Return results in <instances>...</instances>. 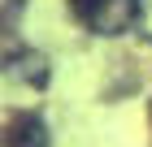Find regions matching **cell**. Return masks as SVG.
I'll return each mask as SVG.
<instances>
[{
  "instance_id": "cell-1",
  "label": "cell",
  "mask_w": 152,
  "mask_h": 147,
  "mask_svg": "<svg viewBox=\"0 0 152 147\" xmlns=\"http://www.w3.org/2000/svg\"><path fill=\"white\" fill-rule=\"evenodd\" d=\"M70 9L91 35H126L139 22V0H70Z\"/></svg>"
},
{
  "instance_id": "cell-2",
  "label": "cell",
  "mask_w": 152,
  "mask_h": 147,
  "mask_svg": "<svg viewBox=\"0 0 152 147\" xmlns=\"http://www.w3.org/2000/svg\"><path fill=\"white\" fill-rule=\"evenodd\" d=\"M0 74L4 78H13L18 87H48V56L44 52H35V48H13V52H4L0 56Z\"/></svg>"
},
{
  "instance_id": "cell-3",
  "label": "cell",
  "mask_w": 152,
  "mask_h": 147,
  "mask_svg": "<svg viewBox=\"0 0 152 147\" xmlns=\"http://www.w3.org/2000/svg\"><path fill=\"white\" fill-rule=\"evenodd\" d=\"M0 147H48V125L39 113H18L0 130Z\"/></svg>"
}]
</instances>
